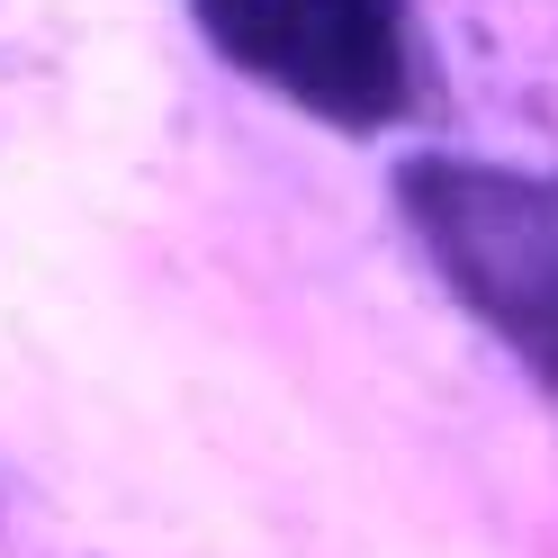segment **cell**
<instances>
[{
	"mask_svg": "<svg viewBox=\"0 0 558 558\" xmlns=\"http://www.w3.org/2000/svg\"><path fill=\"white\" fill-rule=\"evenodd\" d=\"M190 27L333 135H397L433 109L414 0H190Z\"/></svg>",
	"mask_w": 558,
	"mask_h": 558,
	"instance_id": "2",
	"label": "cell"
},
{
	"mask_svg": "<svg viewBox=\"0 0 558 558\" xmlns=\"http://www.w3.org/2000/svg\"><path fill=\"white\" fill-rule=\"evenodd\" d=\"M397 207L441 289L522 361L541 397H558V171L414 154L397 162Z\"/></svg>",
	"mask_w": 558,
	"mask_h": 558,
	"instance_id": "1",
	"label": "cell"
}]
</instances>
